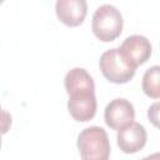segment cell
Returning <instances> with one entry per match:
<instances>
[{
  "label": "cell",
  "mask_w": 160,
  "mask_h": 160,
  "mask_svg": "<svg viewBox=\"0 0 160 160\" xmlns=\"http://www.w3.org/2000/svg\"><path fill=\"white\" fill-rule=\"evenodd\" d=\"M124 26V20L121 12L112 5L105 4L99 6L91 21V29L94 35L104 42L114 41L120 36Z\"/></svg>",
  "instance_id": "cell-1"
},
{
  "label": "cell",
  "mask_w": 160,
  "mask_h": 160,
  "mask_svg": "<svg viewBox=\"0 0 160 160\" xmlns=\"http://www.w3.org/2000/svg\"><path fill=\"white\" fill-rule=\"evenodd\" d=\"M76 145L84 160H106L110 155L108 134L100 126L84 129L78 136Z\"/></svg>",
  "instance_id": "cell-2"
},
{
  "label": "cell",
  "mask_w": 160,
  "mask_h": 160,
  "mask_svg": "<svg viewBox=\"0 0 160 160\" xmlns=\"http://www.w3.org/2000/svg\"><path fill=\"white\" fill-rule=\"evenodd\" d=\"M99 68L105 79L114 84H125L130 81L136 70V68L126 60L119 48L102 52L99 60Z\"/></svg>",
  "instance_id": "cell-3"
},
{
  "label": "cell",
  "mask_w": 160,
  "mask_h": 160,
  "mask_svg": "<svg viewBox=\"0 0 160 160\" xmlns=\"http://www.w3.org/2000/svg\"><path fill=\"white\" fill-rule=\"evenodd\" d=\"M104 119L109 128L114 130H120L134 121L135 119L134 106L126 99L122 98L114 99L106 105Z\"/></svg>",
  "instance_id": "cell-4"
},
{
  "label": "cell",
  "mask_w": 160,
  "mask_h": 160,
  "mask_svg": "<svg viewBox=\"0 0 160 160\" xmlns=\"http://www.w3.org/2000/svg\"><path fill=\"white\" fill-rule=\"evenodd\" d=\"M68 110L76 121H89L96 114L95 91H78L69 95Z\"/></svg>",
  "instance_id": "cell-5"
},
{
  "label": "cell",
  "mask_w": 160,
  "mask_h": 160,
  "mask_svg": "<svg viewBox=\"0 0 160 160\" xmlns=\"http://www.w3.org/2000/svg\"><path fill=\"white\" fill-rule=\"evenodd\" d=\"M119 49L126 60L135 68L145 64L151 55V44L148 38L142 35L128 36Z\"/></svg>",
  "instance_id": "cell-6"
},
{
  "label": "cell",
  "mask_w": 160,
  "mask_h": 160,
  "mask_svg": "<svg viewBox=\"0 0 160 160\" xmlns=\"http://www.w3.org/2000/svg\"><path fill=\"white\" fill-rule=\"evenodd\" d=\"M118 146L125 154H134L141 150L148 140L145 128L139 122H130L118 131Z\"/></svg>",
  "instance_id": "cell-7"
},
{
  "label": "cell",
  "mask_w": 160,
  "mask_h": 160,
  "mask_svg": "<svg viewBox=\"0 0 160 160\" xmlns=\"http://www.w3.org/2000/svg\"><path fill=\"white\" fill-rule=\"evenodd\" d=\"M55 12L58 19L66 26H79L86 16L88 4L86 0H56Z\"/></svg>",
  "instance_id": "cell-8"
},
{
  "label": "cell",
  "mask_w": 160,
  "mask_h": 160,
  "mask_svg": "<svg viewBox=\"0 0 160 160\" xmlns=\"http://www.w3.org/2000/svg\"><path fill=\"white\" fill-rule=\"evenodd\" d=\"M64 85L69 95L78 91H95V84L92 78L82 68H74L69 70L65 75Z\"/></svg>",
  "instance_id": "cell-9"
},
{
  "label": "cell",
  "mask_w": 160,
  "mask_h": 160,
  "mask_svg": "<svg viewBox=\"0 0 160 160\" xmlns=\"http://www.w3.org/2000/svg\"><path fill=\"white\" fill-rule=\"evenodd\" d=\"M141 86L146 96L160 99V65H154L145 71Z\"/></svg>",
  "instance_id": "cell-10"
},
{
  "label": "cell",
  "mask_w": 160,
  "mask_h": 160,
  "mask_svg": "<svg viewBox=\"0 0 160 160\" xmlns=\"http://www.w3.org/2000/svg\"><path fill=\"white\" fill-rule=\"evenodd\" d=\"M148 119L155 128L160 129V101L150 105L148 110Z\"/></svg>",
  "instance_id": "cell-11"
}]
</instances>
